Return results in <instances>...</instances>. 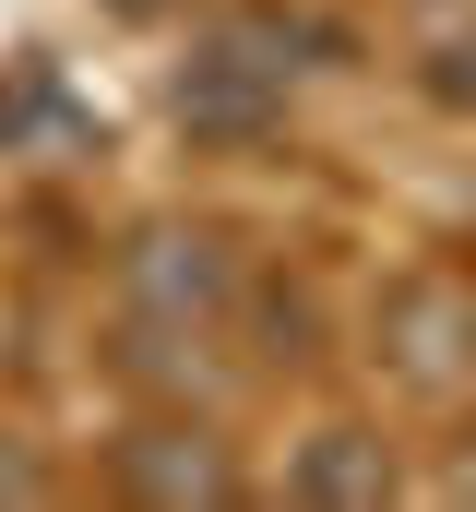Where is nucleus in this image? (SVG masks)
<instances>
[{"mask_svg": "<svg viewBox=\"0 0 476 512\" xmlns=\"http://www.w3.org/2000/svg\"><path fill=\"white\" fill-rule=\"evenodd\" d=\"M274 84H286L274 60H250V48L215 36V48L179 72V120L203 131V143H262V131H274Z\"/></svg>", "mask_w": 476, "mask_h": 512, "instance_id": "1", "label": "nucleus"}, {"mask_svg": "<svg viewBox=\"0 0 476 512\" xmlns=\"http://www.w3.org/2000/svg\"><path fill=\"white\" fill-rule=\"evenodd\" d=\"M393 334H417V346H393V358H405L417 382H441V370H453L441 334H476V298H453V286H405V298H393Z\"/></svg>", "mask_w": 476, "mask_h": 512, "instance_id": "5", "label": "nucleus"}, {"mask_svg": "<svg viewBox=\"0 0 476 512\" xmlns=\"http://www.w3.org/2000/svg\"><path fill=\"white\" fill-rule=\"evenodd\" d=\"M0 489H12V501H36V489H48V477H36V465H24V453H0Z\"/></svg>", "mask_w": 476, "mask_h": 512, "instance_id": "7", "label": "nucleus"}, {"mask_svg": "<svg viewBox=\"0 0 476 512\" xmlns=\"http://www.w3.org/2000/svg\"><path fill=\"white\" fill-rule=\"evenodd\" d=\"M131 298H143L155 322H179V310H215V298H227V251H215V239H179V227H155V239L131 251Z\"/></svg>", "mask_w": 476, "mask_h": 512, "instance_id": "3", "label": "nucleus"}, {"mask_svg": "<svg viewBox=\"0 0 476 512\" xmlns=\"http://www.w3.org/2000/svg\"><path fill=\"white\" fill-rule=\"evenodd\" d=\"M429 96H441V108H476V48H441V72H429Z\"/></svg>", "mask_w": 476, "mask_h": 512, "instance_id": "6", "label": "nucleus"}, {"mask_svg": "<svg viewBox=\"0 0 476 512\" xmlns=\"http://www.w3.org/2000/svg\"><path fill=\"white\" fill-rule=\"evenodd\" d=\"M119 489H143V501H238L227 453L203 429H131L119 441Z\"/></svg>", "mask_w": 476, "mask_h": 512, "instance_id": "2", "label": "nucleus"}, {"mask_svg": "<svg viewBox=\"0 0 476 512\" xmlns=\"http://www.w3.org/2000/svg\"><path fill=\"white\" fill-rule=\"evenodd\" d=\"M298 501H393V465H381V441L369 429H322L310 453H298V477H286Z\"/></svg>", "mask_w": 476, "mask_h": 512, "instance_id": "4", "label": "nucleus"}]
</instances>
